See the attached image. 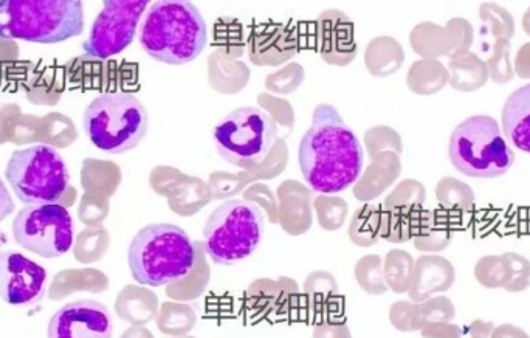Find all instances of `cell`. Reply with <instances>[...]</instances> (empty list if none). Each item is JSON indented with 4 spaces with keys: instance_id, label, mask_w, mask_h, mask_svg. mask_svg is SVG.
<instances>
[{
    "instance_id": "6da1fadb",
    "label": "cell",
    "mask_w": 530,
    "mask_h": 338,
    "mask_svg": "<svg viewBox=\"0 0 530 338\" xmlns=\"http://www.w3.org/2000/svg\"><path fill=\"white\" fill-rule=\"evenodd\" d=\"M363 160L360 140L337 109L326 103L315 107L312 126L301 138L298 151L301 173L309 187L324 194L348 190L362 174Z\"/></svg>"
},
{
    "instance_id": "7a4b0ae2",
    "label": "cell",
    "mask_w": 530,
    "mask_h": 338,
    "mask_svg": "<svg viewBox=\"0 0 530 338\" xmlns=\"http://www.w3.org/2000/svg\"><path fill=\"white\" fill-rule=\"evenodd\" d=\"M204 16L196 5L165 0L152 5L145 16L140 44L151 58L169 66L191 63L207 47Z\"/></svg>"
},
{
    "instance_id": "3957f363",
    "label": "cell",
    "mask_w": 530,
    "mask_h": 338,
    "mask_svg": "<svg viewBox=\"0 0 530 338\" xmlns=\"http://www.w3.org/2000/svg\"><path fill=\"white\" fill-rule=\"evenodd\" d=\"M128 263L137 283L168 286L183 280L193 270L196 247L177 225H148L132 239Z\"/></svg>"
},
{
    "instance_id": "277c9868",
    "label": "cell",
    "mask_w": 530,
    "mask_h": 338,
    "mask_svg": "<svg viewBox=\"0 0 530 338\" xmlns=\"http://www.w3.org/2000/svg\"><path fill=\"white\" fill-rule=\"evenodd\" d=\"M84 8L80 0H0V38L58 44L80 36Z\"/></svg>"
},
{
    "instance_id": "5b68a950",
    "label": "cell",
    "mask_w": 530,
    "mask_h": 338,
    "mask_svg": "<svg viewBox=\"0 0 530 338\" xmlns=\"http://www.w3.org/2000/svg\"><path fill=\"white\" fill-rule=\"evenodd\" d=\"M448 156L459 173L473 179L504 176L515 162V152L507 145L495 118L489 115H475L456 126Z\"/></svg>"
},
{
    "instance_id": "8992f818",
    "label": "cell",
    "mask_w": 530,
    "mask_h": 338,
    "mask_svg": "<svg viewBox=\"0 0 530 338\" xmlns=\"http://www.w3.org/2000/svg\"><path fill=\"white\" fill-rule=\"evenodd\" d=\"M83 125L93 146L109 154H123L140 145L148 134V111L134 95L103 94L87 106Z\"/></svg>"
},
{
    "instance_id": "52a82bcc",
    "label": "cell",
    "mask_w": 530,
    "mask_h": 338,
    "mask_svg": "<svg viewBox=\"0 0 530 338\" xmlns=\"http://www.w3.org/2000/svg\"><path fill=\"white\" fill-rule=\"evenodd\" d=\"M5 177L19 201L27 205L55 204L69 190V168L52 146L36 145L14 151Z\"/></svg>"
},
{
    "instance_id": "ba28073f",
    "label": "cell",
    "mask_w": 530,
    "mask_h": 338,
    "mask_svg": "<svg viewBox=\"0 0 530 338\" xmlns=\"http://www.w3.org/2000/svg\"><path fill=\"white\" fill-rule=\"evenodd\" d=\"M264 218L258 205L228 201L211 213L205 225V249L213 263L230 266L258 249Z\"/></svg>"
},
{
    "instance_id": "9c48e42d",
    "label": "cell",
    "mask_w": 530,
    "mask_h": 338,
    "mask_svg": "<svg viewBox=\"0 0 530 338\" xmlns=\"http://www.w3.org/2000/svg\"><path fill=\"white\" fill-rule=\"evenodd\" d=\"M278 137V126L258 107H239L225 115L213 129L219 156L239 168L250 169L269 156Z\"/></svg>"
},
{
    "instance_id": "30bf717a",
    "label": "cell",
    "mask_w": 530,
    "mask_h": 338,
    "mask_svg": "<svg viewBox=\"0 0 530 338\" xmlns=\"http://www.w3.org/2000/svg\"><path fill=\"white\" fill-rule=\"evenodd\" d=\"M14 241L41 258H59L72 249L75 225L66 207L28 205L13 222Z\"/></svg>"
},
{
    "instance_id": "8fae6325",
    "label": "cell",
    "mask_w": 530,
    "mask_h": 338,
    "mask_svg": "<svg viewBox=\"0 0 530 338\" xmlns=\"http://www.w3.org/2000/svg\"><path fill=\"white\" fill-rule=\"evenodd\" d=\"M148 4V0H106L83 44L84 53L107 59L128 49Z\"/></svg>"
},
{
    "instance_id": "7c38bea8",
    "label": "cell",
    "mask_w": 530,
    "mask_h": 338,
    "mask_svg": "<svg viewBox=\"0 0 530 338\" xmlns=\"http://www.w3.org/2000/svg\"><path fill=\"white\" fill-rule=\"evenodd\" d=\"M44 267L18 252H0V298L11 306H33L45 295Z\"/></svg>"
},
{
    "instance_id": "4fadbf2b",
    "label": "cell",
    "mask_w": 530,
    "mask_h": 338,
    "mask_svg": "<svg viewBox=\"0 0 530 338\" xmlns=\"http://www.w3.org/2000/svg\"><path fill=\"white\" fill-rule=\"evenodd\" d=\"M114 323L104 304L80 300L62 306L47 328V338H112Z\"/></svg>"
},
{
    "instance_id": "5bb4252c",
    "label": "cell",
    "mask_w": 530,
    "mask_h": 338,
    "mask_svg": "<svg viewBox=\"0 0 530 338\" xmlns=\"http://www.w3.org/2000/svg\"><path fill=\"white\" fill-rule=\"evenodd\" d=\"M455 280V267L444 256H422L414 267L411 297L416 301H425L433 294L447 292Z\"/></svg>"
},
{
    "instance_id": "9a60e30c",
    "label": "cell",
    "mask_w": 530,
    "mask_h": 338,
    "mask_svg": "<svg viewBox=\"0 0 530 338\" xmlns=\"http://www.w3.org/2000/svg\"><path fill=\"white\" fill-rule=\"evenodd\" d=\"M503 131L515 148L530 154V84L515 90L503 107Z\"/></svg>"
},
{
    "instance_id": "2e32d148",
    "label": "cell",
    "mask_w": 530,
    "mask_h": 338,
    "mask_svg": "<svg viewBox=\"0 0 530 338\" xmlns=\"http://www.w3.org/2000/svg\"><path fill=\"white\" fill-rule=\"evenodd\" d=\"M450 84L459 92H476L490 80L489 67L476 53H467L462 58L451 59L448 64Z\"/></svg>"
},
{
    "instance_id": "e0dca14e",
    "label": "cell",
    "mask_w": 530,
    "mask_h": 338,
    "mask_svg": "<svg viewBox=\"0 0 530 338\" xmlns=\"http://www.w3.org/2000/svg\"><path fill=\"white\" fill-rule=\"evenodd\" d=\"M450 83V72L439 61H422L414 64L410 75V86L417 94H436Z\"/></svg>"
},
{
    "instance_id": "ac0fdd59",
    "label": "cell",
    "mask_w": 530,
    "mask_h": 338,
    "mask_svg": "<svg viewBox=\"0 0 530 338\" xmlns=\"http://www.w3.org/2000/svg\"><path fill=\"white\" fill-rule=\"evenodd\" d=\"M436 197L445 210L470 211L475 205L473 188L456 177L448 176L439 180L438 187H436Z\"/></svg>"
},
{
    "instance_id": "d6986e66",
    "label": "cell",
    "mask_w": 530,
    "mask_h": 338,
    "mask_svg": "<svg viewBox=\"0 0 530 338\" xmlns=\"http://www.w3.org/2000/svg\"><path fill=\"white\" fill-rule=\"evenodd\" d=\"M475 278L486 289H504L512 280V270L503 255H487L478 259Z\"/></svg>"
},
{
    "instance_id": "ffe728a7",
    "label": "cell",
    "mask_w": 530,
    "mask_h": 338,
    "mask_svg": "<svg viewBox=\"0 0 530 338\" xmlns=\"http://www.w3.org/2000/svg\"><path fill=\"white\" fill-rule=\"evenodd\" d=\"M413 45L417 53L428 58L450 55L451 45L447 28L439 25L422 24L417 27L413 33Z\"/></svg>"
},
{
    "instance_id": "44dd1931",
    "label": "cell",
    "mask_w": 530,
    "mask_h": 338,
    "mask_svg": "<svg viewBox=\"0 0 530 338\" xmlns=\"http://www.w3.org/2000/svg\"><path fill=\"white\" fill-rule=\"evenodd\" d=\"M456 317L455 304L450 298L436 297L433 300L425 301L420 306H414V331L424 329L430 323H451Z\"/></svg>"
},
{
    "instance_id": "7402d4cb",
    "label": "cell",
    "mask_w": 530,
    "mask_h": 338,
    "mask_svg": "<svg viewBox=\"0 0 530 338\" xmlns=\"http://www.w3.org/2000/svg\"><path fill=\"white\" fill-rule=\"evenodd\" d=\"M479 18L489 27L490 35L496 39L510 41L515 35V19L510 11L498 4H482L479 7Z\"/></svg>"
},
{
    "instance_id": "603a6c76",
    "label": "cell",
    "mask_w": 530,
    "mask_h": 338,
    "mask_svg": "<svg viewBox=\"0 0 530 338\" xmlns=\"http://www.w3.org/2000/svg\"><path fill=\"white\" fill-rule=\"evenodd\" d=\"M510 50H512L510 41L496 39L492 55L487 59L490 80L495 81L496 84L510 83L515 76V70L510 63Z\"/></svg>"
},
{
    "instance_id": "cb8c5ba5",
    "label": "cell",
    "mask_w": 530,
    "mask_h": 338,
    "mask_svg": "<svg viewBox=\"0 0 530 338\" xmlns=\"http://www.w3.org/2000/svg\"><path fill=\"white\" fill-rule=\"evenodd\" d=\"M445 28H447L451 45L448 58L458 59L470 53V47H472L473 38H475L472 24L467 19L455 18L451 19Z\"/></svg>"
},
{
    "instance_id": "d4e9b609",
    "label": "cell",
    "mask_w": 530,
    "mask_h": 338,
    "mask_svg": "<svg viewBox=\"0 0 530 338\" xmlns=\"http://www.w3.org/2000/svg\"><path fill=\"white\" fill-rule=\"evenodd\" d=\"M388 205L394 208V210H417L422 207L425 202V188L422 183L416 182V180H407L399 185L396 193L389 197Z\"/></svg>"
},
{
    "instance_id": "484cf974",
    "label": "cell",
    "mask_w": 530,
    "mask_h": 338,
    "mask_svg": "<svg viewBox=\"0 0 530 338\" xmlns=\"http://www.w3.org/2000/svg\"><path fill=\"white\" fill-rule=\"evenodd\" d=\"M389 281L397 292H405L413 280V259L408 253L396 252L389 256Z\"/></svg>"
},
{
    "instance_id": "4316f807",
    "label": "cell",
    "mask_w": 530,
    "mask_h": 338,
    "mask_svg": "<svg viewBox=\"0 0 530 338\" xmlns=\"http://www.w3.org/2000/svg\"><path fill=\"white\" fill-rule=\"evenodd\" d=\"M504 258L509 263L510 270H512V280L509 286L506 287L507 292L518 294L529 289L530 286V261L526 256L520 253L506 252L503 253Z\"/></svg>"
},
{
    "instance_id": "83f0119b",
    "label": "cell",
    "mask_w": 530,
    "mask_h": 338,
    "mask_svg": "<svg viewBox=\"0 0 530 338\" xmlns=\"http://www.w3.org/2000/svg\"><path fill=\"white\" fill-rule=\"evenodd\" d=\"M453 232L445 225H430L424 233L416 236V247L422 252H442L450 245Z\"/></svg>"
},
{
    "instance_id": "f1b7e54d",
    "label": "cell",
    "mask_w": 530,
    "mask_h": 338,
    "mask_svg": "<svg viewBox=\"0 0 530 338\" xmlns=\"http://www.w3.org/2000/svg\"><path fill=\"white\" fill-rule=\"evenodd\" d=\"M425 338H462L464 329L453 323H430L422 329Z\"/></svg>"
},
{
    "instance_id": "f546056e",
    "label": "cell",
    "mask_w": 530,
    "mask_h": 338,
    "mask_svg": "<svg viewBox=\"0 0 530 338\" xmlns=\"http://www.w3.org/2000/svg\"><path fill=\"white\" fill-rule=\"evenodd\" d=\"M513 70L523 80H530V42H527L518 50Z\"/></svg>"
},
{
    "instance_id": "4dcf8cb0",
    "label": "cell",
    "mask_w": 530,
    "mask_h": 338,
    "mask_svg": "<svg viewBox=\"0 0 530 338\" xmlns=\"http://www.w3.org/2000/svg\"><path fill=\"white\" fill-rule=\"evenodd\" d=\"M493 331H495V325L492 321L484 320H475L465 329L470 338H492Z\"/></svg>"
},
{
    "instance_id": "1f68e13d",
    "label": "cell",
    "mask_w": 530,
    "mask_h": 338,
    "mask_svg": "<svg viewBox=\"0 0 530 338\" xmlns=\"http://www.w3.org/2000/svg\"><path fill=\"white\" fill-rule=\"evenodd\" d=\"M14 210H16V205H14L13 199H11L7 185H5L4 180L0 177V222L5 221L10 214H13Z\"/></svg>"
},
{
    "instance_id": "d6a6232c",
    "label": "cell",
    "mask_w": 530,
    "mask_h": 338,
    "mask_svg": "<svg viewBox=\"0 0 530 338\" xmlns=\"http://www.w3.org/2000/svg\"><path fill=\"white\" fill-rule=\"evenodd\" d=\"M492 338H530V335L524 329L518 328V326L504 323V325L495 328Z\"/></svg>"
},
{
    "instance_id": "836d02e7",
    "label": "cell",
    "mask_w": 530,
    "mask_h": 338,
    "mask_svg": "<svg viewBox=\"0 0 530 338\" xmlns=\"http://www.w3.org/2000/svg\"><path fill=\"white\" fill-rule=\"evenodd\" d=\"M315 338H349L348 332L346 331H318L315 334Z\"/></svg>"
},
{
    "instance_id": "e575fe53",
    "label": "cell",
    "mask_w": 530,
    "mask_h": 338,
    "mask_svg": "<svg viewBox=\"0 0 530 338\" xmlns=\"http://www.w3.org/2000/svg\"><path fill=\"white\" fill-rule=\"evenodd\" d=\"M523 28L524 32H526L527 35L530 36V8L526 11V13H524Z\"/></svg>"
},
{
    "instance_id": "d590c367",
    "label": "cell",
    "mask_w": 530,
    "mask_h": 338,
    "mask_svg": "<svg viewBox=\"0 0 530 338\" xmlns=\"http://www.w3.org/2000/svg\"><path fill=\"white\" fill-rule=\"evenodd\" d=\"M185 338H188V337H185Z\"/></svg>"
}]
</instances>
